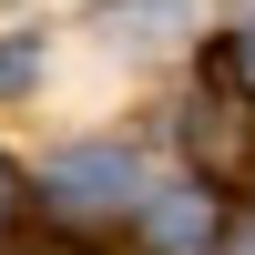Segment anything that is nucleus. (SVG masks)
I'll use <instances>...</instances> for the list:
<instances>
[{"instance_id": "nucleus-1", "label": "nucleus", "mask_w": 255, "mask_h": 255, "mask_svg": "<svg viewBox=\"0 0 255 255\" xmlns=\"http://www.w3.org/2000/svg\"><path fill=\"white\" fill-rule=\"evenodd\" d=\"M0 215H10V174H0Z\"/></svg>"}]
</instances>
